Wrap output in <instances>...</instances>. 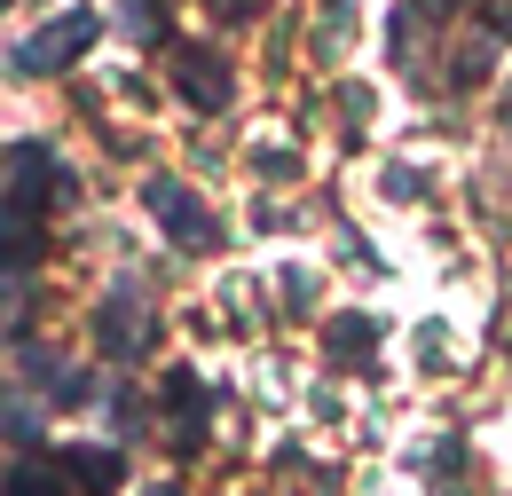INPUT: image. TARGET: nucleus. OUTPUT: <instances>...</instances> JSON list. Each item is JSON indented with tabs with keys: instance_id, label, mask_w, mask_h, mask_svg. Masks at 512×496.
Returning <instances> with one entry per match:
<instances>
[{
	"instance_id": "obj_2",
	"label": "nucleus",
	"mask_w": 512,
	"mask_h": 496,
	"mask_svg": "<svg viewBox=\"0 0 512 496\" xmlns=\"http://www.w3.org/2000/svg\"><path fill=\"white\" fill-rule=\"evenodd\" d=\"M16 378H24L48 410H79V402H95V378L79 371L64 347H40V339H24V347H16Z\"/></svg>"
},
{
	"instance_id": "obj_12",
	"label": "nucleus",
	"mask_w": 512,
	"mask_h": 496,
	"mask_svg": "<svg viewBox=\"0 0 512 496\" xmlns=\"http://www.w3.org/2000/svg\"><path fill=\"white\" fill-rule=\"evenodd\" d=\"M119 8H127L134 40H166V8H158V0H119Z\"/></svg>"
},
{
	"instance_id": "obj_3",
	"label": "nucleus",
	"mask_w": 512,
	"mask_h": 496,
	"mask_svg": "<svg viewBox=\"0 0 512 496\" xmlns=\"http://www.w3.org/2000/svg\"><path fill=\"white\" fill-rule=\"evenodd\" d=\"M95 339H103L111 363H134V355L158 339V323H150V292H142L134 276L111 284V300H103V315H95Z\"/></svg>"
},
{
	"instance_id": "obj_5",
	"label": "nucleus",
	"mask_w": 512,
	"mask_h": 496,
	"mask_svg": "<svg viewBox=\"0 0 512 496\" xmlns=\"http://www.w3.org/2000/svg\"><path fill=\"white\" fill-rule=\"evenodd\" d=\"M142 205H150V221H158L174 245H190V252L213 245V213H205V205H197L182 182H150V189H142Z\"/></svg>"
},
{
	"instance_id": "obj_16",
	"label": "nucleus",
	"mask_w": 512,
	"mask_h": 496,
	"mask_svg": "<svg viewBox=\"0 0 512 496\" xmlns=\"http://www.w3.org/2000/svg\"><path fill=\"white\" fill-rule=\"evenodd\" d=\"M505 119H512V103H505Z\"/></svg>"
},
{
	"instance_id": "obj_8",
	"label": "nucleus",
	"mask_w": 512,
	"mask_h": 496,
	"mask_svg": "<svg viewBox=\"0 0 512 496\" xmlns=\"http://www.w3.org/2000/svg\"><path fill=\"white\" fill-rule=\"evenodd\" d=\"M40 252H48V221H40V205L8 197V205H0V268H16V276H24Z\"/></svg>"
},
{
	"instance_id": "obj_13",
	"label": "nucleus",
	"mask_w": 512,
	"mask_h": 496,
	"mask_svg": "<svg viewBox=\"0 0 512 496\" xmlns=\"http://www.w3.org/2000/svg\"><path fill=\"white\" fill-rule=\"evenodd\" d=\"M0 434L32 441V434H40V410H32V402H16V394H0Z\"/></svg>"
},
{
	"instance_id": "obj_17",
	"label": "nucleus",
	"mask_w": 512,
	"mask_h": 496,
	"mask_svg": "<svg viewBox=\"0 0 512 496\" xmlns=\"http://www.w3.org/2000/svg\"><path fill=\"white\" fill-rule=\"evenodd\" d=\"M0 8H8V0H0Z\"/></svg>"
},
{
	"instance_id": "obj_7",
	"label": "nucleus",
	"mask_w": 512,
	"mask_h": 496,
	"mask_svg": "<svg viewBox=\"0 0 512 496\" xmlns=\"http://www.w3.org/2000/svg\"><path fill=\"white\" fill-rule=\"evenodd\" d=\"M166 410H174V457H197L205 418H213V394H205V378H197V371H174V378H166Z\"/></svg>"
},
{
	"instance_id": "obj_14",
	"label": "nucleus",
	"mask_w": 512,
	"mask_h": 496,
	"mask_svg": "<svg viewBox=\"0 0 512 496\" xmlns=\"http://www.w3.org/2000/svg\"><path fill=\"white\" fill-rule=\"evenodd\" d=\"M16 323H24V276H16V268H0V339H8Z\"/></svg>"
},
{
	"instance_id": "obj_1",
	"label": "nucleus",
	"mask_w": 512,
	"mask_h": 496,
	"mask_svg": "<svg viewBox=\"0 0 512 496\" xmlns=\"http://www.w3.org/2000/svg\"><path fill=\"white\" fill-rule=\"evenodd\" d=\"M95 32H103V16L95 8H64L56 24H40L32 40H16V71H32V79H48V71H64L95 48Z\"/></svg>"
},
{
	"instance_id": "obj_11",
	"label": "nucleus",
	"mask_w": 512,
	"mask_h": 496,
	"mask_svg": "<svg viewBox=\"0 0 512 496\" xmlns=\"http://www.w3.org/2000/svg\"><path fill=\"white\" fill-rule=\"evenodd\" d=\"M0 496H64V473H48V465H16Z\"/></svg>"
},
{
	"instance_id": "obj_6",
	"label": "nucleus",
	"mask_w": 512,
	"mask_h": 496,
	"mask_svg": "<svg viewBox=\"0 0 512 496\" xmlns=\"http://www.w3.org/2000/svg\"><path fill=\"white\" fill-rule=\"evenodd\" d=\"M174 95L197 103V111H229V63L213 56V48H174Z\"/></svg>"
},
{
	"instance_id": "obj_10",
	"label": "nucleus",
	"mask_w": 512,
	"mask_h": 496,
	"mask_svg": "<svg viewBox=\"0 0 512 496\" xmlns=\"http://www.w3.org/2000/svg\"><path fill=\"white\" fill-rule=\"evenodd\" d=\"M64 473L79 481V489L111 496V489H119V473H127V465H119V449H103V441H87V449H64Z\"/></svg>"
},
{
	"instance_id": "obj_9",
	"label": "nucleus",
	"mask_w": 512,
	"mask_h": 496,
	"mask_svg": "<svg viewBox=\"0 0 512 496\" xmlns=\"http://www.w3.org/2000/svg\"><path fill=\"white\" fill-rule=\"evenodd\" d=\"M371 347H379V323L371 315H331L323 323V355L331 363H371Z\"/></svg>"
},
{
	"instance_id": "obj_15",
	"label": "nucleus",
	"mask_w": 512,
	"mask_h": 496,
	"mask_svg": "<svg viewBox=\"0 0 512 496\" xmlns=\"http://www.w3.org/2000/svg\"><path fill=\"white\" fill-rule=\"evenodd\" d=\"M150 496H182V489H174V481H166V489H150Z\"/></svg>"
},
{
	"instance_id": "obj_4",
	"label": "nucleus",
	"mask_w": 512,
	"mask_h": 496,
	"mask_svg": "<svg viewBox=\"0 0 512 496\" xmlns=\"http://www.w3.org/2000/svg\"><path fill=\"white\" fill-rule=\"evenodd\" d=\"M8 174H16V189H8V197L40 205V213H48L56 197H71V189H79V182H71V166L56 158V150H48V142H24V150L8 158Z\"/></svg>"
}]
</instances>
